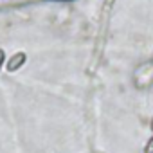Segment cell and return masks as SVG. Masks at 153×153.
<instances>
[{"mask_svg":"<svg viewBox=\"0 0 153 153\" xmlns=\"http://www.w3.org/2000/svg\"><path fill=\"white\" fill-rule=\"evenodd\" d=\"M135 85L139 88H148L149 85H153V59L142 63L135 70Z\"/></svg>","mask_w":153,"mask_h":153,"instance_id":"1","label":"cell"}]
</instances>
